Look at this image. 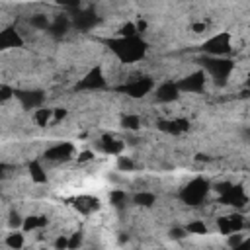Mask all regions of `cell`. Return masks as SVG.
I'll return each mask as SVG.
<instances>
[{
    "label": "cell",
    "instance_id": "obj_1",
    "mask_svg": "<svg viewBox=\"0 0 250 250\" xmlns=\"http://www.w3.org/2000/svg\"><path fill=\"white\" fill-rule=\"evenodd\" d=\"M107 47L111 49V53L123 62V64H129V62H137L145 57L146 53V43L139 37V35H131V37H117V39H109L107 41Z\"/></svg>",
    "mask_w": 250,
    "mask_h": 250
},
{
    "label": "cell",
    "instance_id": "obj_2",
    "mask_svg": "<svg viewBox=\"0 0 250 250\" xmlns=\"http://www.w3.org/2000/svg\"><path fill=\"white\" fill-rule=\"evenodd\" d=\"M207 191H209V182L203 180V178H195V180L188 182L186 188H182L180 197H182V201L188 203V205H199V203L205 199Z\"/></svg>",
    "mask_w": 250,
    "mask_h": 250
},
{
    "label": "cell",
    "instance_id": "obj_3",
    "mask_svg": "<svg viewBox=\"0 0 250 250\" xmlns=\"http://www.w3.org/2000/svg\"><path fill=\"white\" fill-rule=\"evenodd\" d=\"M203 66L207 68V72L217 80V82H225L232 68H234V62L229 61V59H223V57H211V59H205L203 61Z\"/></svg>",
    "mask_w": 250,
    "mask_h": 250
},
{
    "label": "cell",
    "instance_id": "obj_4",
    "mask_svg": "<svg viewBox=\"0 0 250 250\" xmlns=\"http://www.w3.org/2000/svg\"><path fill=\"white\" fill-rule=\"evenodd\" d=\"M215 189L221 193V201H223V203H227V205L242 207V205H246V201H248V195H246V191H244L240 186L221 184V186H217Z\"/></svg>",
    "mask_w": 250,
    "mask_h": 250
},
{
    "label": "cell",
    "instance_id": "obj_5",
    "mask_svg": "<svg viewBox=\"0 0 250 250\" xmlns=\"http://www.w3.org/2000/svg\"><path fill=\"white\" fill-rule=\"evenodd\" d=\"M230 41H232L230 39V33H217V35H213L211 39L205 41L203 51L209 53L211 57H223V55H227L232 49V43Z\"/></svg>",
    "mask_w": 250,
    "mask_h": 250
},
{
    "label": "cell",
    "instance_id": "obj_6",
    "mask_svg": "<svg viewBox=\"0 0 250 250\" xmlns=\"http://www.w3.org/2000/svg\"><path fill=\"white\" fill-rule=\"evenodd\" d=\"M105 82H107V78H105L102 66H94V68L88 70V74L78 82L76 88H80V90H100V88L105 86Z\"/></svg>",
    "mask_w": 250,
    "mask_h": 250
},
{
    "label": "cell",
    "instance_id": "obj_7",
    "mask_svg": "<svg viewBox=\"0 0 250 250\" xmlns=\"http://www.w3.org/2000/svg\"><path fill=\"white\" fill-rule=\"evenodd\" d=\"M152 88H154V82L150 78H137L129 84H123L121 92L127 94L129 98H145Z\"/></svg>",
    "mask_w": 250,
    "mask_h": 250
},
{
    "label": "cell",
    "instance_id": "obj_8",
    "mask_svg": "<svg viewBox=\"0 0 250 250\" xmlns=\"http://www.w3.org/2000/svg\"><path fill=\"white\" fill-rule=\"evenodd\" d=\"M176 84H178L180 92L195 94V92H201V90H203V86H205V74H203V70L191 72V74H188L186 78H182V80L176 82Z\"/></svg>",
    "mask_w": 250,
    "mask_h": 250
},
{
    "label": "cell",
    "instance_id": "obj_9",
    "mask_svg": "<svg viewBox=\"0 0 250 250\" xmlns=\"http://www.w3.org/2000/svg\"><path fill=\"white\" fill-rule=\"evenodd\" d=\"M72 154H74L72 143H59V145H55V146H51V148L45 150V158L47 160H55V162H64Z\"/></svg>",
    "mask_w": 250,
    "mask_h": 250
},
{
    "label": "cell",
    "instance_id": "obj_10",
    "mask_svg": "<svg viewBox=\"0 0 250 250\" xmlns=\"http://www.w3.org/2000/svg\"><path fill=\"white\" fill-rule=\"evenodd\" d=\"M221 234H230V232H240L244 227V219L240 215H230V217H221L217 223Z\"/></svg>",
    "mask_w": 250,
    "mask_h": 250
},
{
    "label": "cell",
    "instance_id": "obj_11",
    "mask_svg": "<svg viewBox=\"0 0 250 250\" xmlns=\"http://www.w3.org/2000/svg\"><path fill=\"white\" fill-rule=\"evenodd\" d=\"M23 39L21 35L18 33L16 27H6L0 31V51H6V49H14V47H21Z\"/></svg>",
    "mask_w": 250,
    "mask_h": 250
},
{
    "label": "cell",
    "instance_id": "obj_12",
    "mask_svg": "<svg viewBox=\"0 0 250 250\" xmlns=\"http://www.w3.org/2000/svg\"><path fill=\"white\" fill-rule=\"evenodd\" d=\"M70 23H72L76 29H80V31H88L90 27L96 25V14L90 12V10H78V12L72 16Z\"/></svg>",
    "mask_w": 250,
    "mask_h": 250
},
{
    "label": "cell",
    "instance_id": "obj_13",
    "mask_svg": "<svg viewBox=\"0 0 250 250\" xmlns=\"http://www.w3.org/2000/svg\"><path fill=\"white\" fill-rule=\"evenodd\" d=\"M178 96H180V88H178L176 82H164V84H160L156 88V100L158 102L168 104V102L178 100Z\"/></svg>",
    "mask_w": 250,
    "mask_h": 250
},
{
    "label": "cell",
    "instance_id": "obj_14",
    "mask_svg": "<svg viewBox=\"0 0 250 250\" xmlns=\"http://www.w3.org/2000/svg\"><path fill=\"white\" fill-rule=\"evenodd\" d=\"M98 207H100V201L94 195H78L74 199V209L82 215H90V213L98 211Z\"/></svg>",
    "mask_w": 250,
    "mask_h": 250
},
{
    "label": "cell",
    "instance_id": "obj_15",
    "mask_svg": "<svg viewBox=\"0 0 250 250\" xmlns=\"http://www.w3.org/2000/svg\"><path fill=\"white\" fill-rule=\"evenodd\" d=\"M14 96L21 102V105H23L25 109L37 107V105H41V102H43V94H41V92H14Z\"/></svg>",
    "mask_w": 250,
    "mask_h": 250
},
{
    "label": "cell",
    "instance_id": "obj_16",
    "mask_svg": "<svg viewBox=\"0 0 250 250\" xmlns=\"http://www.w3.org/2000/svg\"><path fill=\"white\" fill-rule=\"evenodd\" d=\"M123 148H125V145H123V141H119V139H113V137H104V139H102V150L107 152V154L119 156V154L123 152Z\"/></svg>",
    "mask_w": 250,
    "mask_h": 250
},
{
    "label": "cell",
    "instance_id": "obj_17",
    "mask_svg": "<svg viewBox=\"0 0 250 250\" xmlns=\"http://www.w3.org/2000/svg\"><path fill=\"white\" fill-rule=\"evenodd\" d=\"M70 27V20L68 18H62V16H59V18H55L53 21H51V25H49V29L47 31H51L55 37H61V35H64L66 33V29Z\"/></svg>",
    "mask_w": 250,
    "mask_h": 250
},
{
    "label": "cell",
    "instance_id": "obj_18",
    "mask_svg": "<svg viewBox=\"0 0 250 250\" xmlns=\"http://www.w3.org/2000/svg\"><path fill=\"white\" fill-rule=\"evenodd\" d=\"M47 225V219L45 217H39V215H29V217H25L23 219V223H21V227H23V230L25 232H29V230H37V229H43Z\"/></svg>",
    "mask_w": 250,
    "mask_h": 250
},
{
    "label": "cell",
    "instance_id": "obj_19",
    "mask_svg": "<svg viewBox=\"0 0 250 250\" xmlns=\"http://www.w3.org/2000/svg\"><path fill=\"white\" fill-rule=\"evenodd\" d=\"M29 176L35 184H45L47 182V172L43 170V166L37 162V160H31L29 162Z\"/></svg>",
    "mask_w": 250,
    "mask_h": 250
},
{
    "label": "cell",
    "instance_id": "obj_20",
    "mask_svg": "<svg viewBox=\"0 0 250 250\" xmlns=\"http://www.w3.org/2000/svg\"><path fill=\"white\" fill-rule=\"evenodd\" d=\"M33 119H35V123H37L39 127H45V125L53 123V109H49V107H39V109H35Z\"/></svg>",
    "mask_w": 250,
    "mask_h": 250
},
{
    "label": "cell",
    "instance_id": "obj_21",
    "mask_svg": "<svg viewBox=\"0 0 250 250\" xmlns=\"http://www.w3.org/2000/svg\"><path fill=\"white\" fill-rule=\"evenodd\" d=\"M154 199H156L154 193H150V191H139V193H135L133 203H137L141 207H150L154 203Z\"/></svg>",
    "mask_w": 250,
    "mask_h": 250
},
{
    "label": "cell",
    "instance_id": "obj_22",
    "mask_svg": "<svg viewBox=\"0 0 250 250\" xmlns=\"http://www.w3.org/2000/svg\"><path fill=\"white\" fill-rule=\"evenodd\" d=\"M29 23H31V27H35V29H49V25H51V21H49V18H47L45 14L31 16Z\"/></svg>",
    "mask_w": 250,
    "mask_h": 250
},
{
    "label": "cell",
    "instance_id": "obj_23",
    "mask_svg": "<svg viewBox=\"0 0 250 250\" xmlns=\"http://www.w3.org/2000/svg\"><path fill=\"white\" fill-rule=\"evenodd\" d=\"M121 125H123L125 129H129V131H137V129L141 127V119H139V115H133V113H129V115H123V119H121Z\"/></svg>",
    "mask_w": 250,
    "mask_h": 250
},
{
    "label": "cell",
    "instance_id": "obj_24",
    "mask_svg": "<svg viewBox=\"0 0 250 250\" xmlns=\"http://www.w3.org/2000/svg\"><path fill=\"white\" fill-rule=\"evenodd\" d=\"M186 232L189 234H207V225L203 221H191L186 225Z\"/></svg>",
    "mask_w": 250,
    "mask_h": 250
},
{
    "label": "cell",
    "instance_id": "obj_25",
    "mask_svg": "<svg viewBox=\"0 0 250 250\" xmlns=\"http://www.w3.org/2000/svg\"><path fill=\"white\" fill-rule=\"evenodd\" d=\"M6 244L10 248H21L23 246V234L21 232H10L6 236Z\"/></svg>",
    "mask_w": 250,
    "mask_h": 250
},
{
    "label": "cell",
    "instance_id": "obj_26",
    "mask_svg": "<svg viewBox=\"0 0 250 250\" xmlns=\"http://www.w3.org/2000/svg\"><path fill=\"white\" fill-rule=\"evenodd\" d=\"M109 201H111V205L121 207V205L127 201V195H125V191H121V189H113V191L109 193Z\"/></svg>",
    "mask_w": 250,
    "mask_h": 250
},
{
    "label": "cell",
    "instance_id": "obj_27",
    "mask_svg": "<svg viewBox=\"0 0 250 250\" xmlns=\"http://www.w3.org/2000/svg\"><path fill=\"white\" fill-rule=\"evenodd\" d=\"M12 96H14L12 86H8V84H0V102H8Z\"/></svg>",
    "mask_w": 250,
    "mask_h": 250
},
{
    "label": "cell",
    "instance_id": "obj_28",
    "mask_svg": "<svg viewBox=\"0 0 250 250\" xmlns=\"http://www.w3.org/2000/svg\"><path fill=\"white\" fill-rule=\"evenodd\" d=\"M119 35H121V37H131V35H139V33H137V27H135V23H125V25L121 27Z\"/></svg>",
    "mask_w": 250,
    "mask_h": 250
},
{
    "label": "cell",
    "instance_id": "obj_29",
    "mask_svg": "<svg viewBox=\"0 0 250 250\" xmlns=\"http://www.w3.org/2000/svg\"><path fill=\"white\" fill-rule=\"evenodd\" d=\"M117 168H119V170H133V168H135V164H133V162H131L127 156H121V154H119Z\"/></svg>",
    "mask_w": 250,
    "mask_h": 250
},
{
    "label": "cell",
    "instance_id": "obj_30",
    "mask_svg": "<svg viewBox=\"0 0 250 250\" xmlns=\"http://www.w3.org/2000/svg\"><path fill=\"white\" fill-rule=\"evenodd\" d=\"M227 236H229V246H230V248H236V246L242 244V236H240L238 232H230V234H227Z\"/></svg>",
    "mask_w": 250,
    "mask_h": 250
},
{
    "label": "cell",
    "instance_id": "obj_31",
    "mask_svg": "<svg viewBox=\"0 0 250 250\" xmlns=\"http://www.w3.org/2000/svg\"><path fill=\"white\" fill-rule=\"evenodd\" d=\"M82 244V234L80 232H74L70 238H68V248H78Z\"/></svg>",
    "mask_w": 250,
    "mask_h": 250
},
{
    "label": "cell",
    "instance_id": "obj_32",
    "mask_svg": "<svg viewBox=\"0 0 250 250\" xmlns=\"http://www.w3.org/2000/svg\"><path fill=\"white\" fill-rule=\"evenodd\" d=\"M57 4H61V6H64L68 10H76L80 6V0H57Z\"/></svg>",
    "mask_w": 250,
    "mask_h": 250
},
{
    "label": "cell",
    "instance_id": "obj_33",
    "mask_svg": "<svg viewBox=\"0 0 250 250\" xmlns=\"http://www.w3.org/2000/svg\"><path fill=\"white\" fill-rule=\"evenodd\" d=\"M8 223H10V227L14 229V227H21L23 219H21V217H20L18 213H12V215H10V221H8Z\"/></svg>",
    "mask_w": 250,
    "mask_h": 250
},
{
    "label": "cell",
    "instance_id": "obj_34",
    "mask_svg": "<svg viewBox=\"0 0 250 250\" xmlns=\"http://www.w3.org/2000/svg\"><path fill=\"white\" fill-rule=\"evenodd\" d=\"M64 115H66V111L64 109H53V123H59L61 119H64Z\"/></svg>",
    "mask_w": 250,
    "mask_h": 250
},
{
    "label": "cell",
    "instance_id": "obj_35",
    "mask_svg": "<svg viewBox=\"0 0 250 250\" xmlns=\"http://www.w3.org/2000/svg\"><path fill=\"white\" fill-rule=\"evenodd\" d=\"M94 158V152H90V150H84V152H80V156H78V162H88V160H92Z\"/></svg>",
    "mask_w": 250,
    "mask_h": 250
},
{
    "label": "cell",
    "instance_id": "obj_36",
    "mask_svg": "<svg viewBox=\"0 0 250 250\" xmlns=\"http://www.w3.org/2000/svg\"><path fill=\"white\" fill-rule=\"evenodd\" d=\"M55 246H57V248H68V238H66V236H59V238L55 240Z\"/></svg>",
    "mask_w": 250,
    "mask_h": 250
},
{
    "label": "cell",
    "instance_id": "obj_37",
    "mask_svg": "<svg viewBox=\"0 0 250 250\" xmlns=\"http://www.w3.org/2000/svg\"><path fill=\"white\" fill-rule=\"evenodd\" d=\"M170 236L172 238H184L186 236V229L182 230V229H174V230H170Z\"/></svg>",
    "mask_w": 250,
    "mask_h": 250
},
{
    "label": "cell",
    "instance_id": "obj_38",
    "mask_svg": "<svg viewBox=\"0 0 250 250\" xmlns=\"http://www.w3.org/2000/svg\"><path fill=\"white\" fill-rule=\"evenodd\" d=\"M191 29H193V33H203V31L207 29V25H205V23H193Z\"/></svg>",
    "mask_w": 250,
    "mask_h": 250
},
{
    "label": "cell",
    "instance_id": "obj_39",
    "mask_svg": "<svg viewBox=\"0 0 250 250\" xmlns=\"http://www.w3.org/2000/svg\"><path fill=\"white\" fill-rule=\"evenodd\" d=\"M0 104H2V102H0Z\"/></svg>",
    "mask_w": 250,
    "mask_h": 250
}]
</instances>
